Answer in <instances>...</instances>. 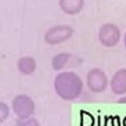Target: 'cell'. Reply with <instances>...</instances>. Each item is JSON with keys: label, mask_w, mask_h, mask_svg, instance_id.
<instances>
[{"label": "cell", "mask_w": 126, "mask_h": 126, "mask_svg": "<svg viewBox=\"0 0 126 126\" xmlns=\"http://www.w3.org/2000/svg\"><path fill=\"white\" fill-rule=\"evenodd\" d=\"M83 80L74 71H63L57 74L53 87L57 96L64 101H74L79 98L83 92Z\"/></svg>", "instance_id": "obj_1"}, {"label": "cell", "mask_w": 126, "mask_h": 126, "mask_svg": "<svg viewBox=\"0 0 126 126\" xmlns=\"http://www.w3.org/2000/svg\"><path fill=\"white\" fill-rule=\"evenodd\" d=\"M35 108V101L28 94H17L11 101V110L18 119L32 118Z\"/></svg>", "instance_id": "obj_2"}, {"label": "cell", "mask_w": 126, "mask_h": 126, "mask_svg": "<svg viewBox=\"0 0 126 126\" xmlns=\"http://www.w3.org/2000/svg\"><path fill=\"white\" fill-rule=\"evenodd\" d=\"M74 28L69 25H54L48 28L45 33V42L50 46H56L60 43L67 42L68 39L74 36Z\"/></svg>", "instance_id": "obj_3"}, {"label": "cell", "mask_w": 126, "mask_h": 126, "mask_svg": "<svg viewBox=\"0 0 126 126\" xmlns=\"http://www.w3.org/2000/svg\"><path fill=\"white\" fill-rule=\"evenodd\" d=\"M97 37L104 47H115L121 40V29L118 25H115L112 22L104 24L98 29Z\"/></svg>", "instance_id": "obj_4"}, {"label": "cell", "mask_w": 126, "mask_h": 126, "mask_svg": "<svg viewBox=\"0 0 126 126\" xmlns=\"http://www.w3.org/2000/svg\"><path fill=\"white\" fill-rule=\"evenodd\" d=\"M86 85L90 92L103 93L108 87V76L100 68H92L86 75Z\"/></svg>", "instance_id": "obj_5"}, {"label": "cell", "mask_w": 126, "mask_h": 126, "mask_svg": "<svg viewBox=\"0 0 126 126\" xmlns=\"http://www.w3.org/2000/svg\"><path fill=\"white\" fill-rule=\"evenodd\" d=\"M83 64V58L72 53H58L51 58V68L63 72L65 68H78Z\"/></svg>", "instance_id": "obj_6"}, {"label": "cell", "mask_w": 126, "mask_h": 126, "mask_svg": "<svg viewBox=\"0 0 126 126\" xmlns=\"http://www.w3.org/2000/svg\"><path fill=\"white\" fill-rule=\"evenodd\" d=\"M110 89L115 96L126 94V68H121L112 75L110 80Z\"/></svg>", "instance_id": "obj_7"}, {"label": "cell", "mask_w": 126, "mask_h": 126, "mask_svg": "<svg viewBox=\"0 0 126 126\" xmlns=\"http://www.w3.org/2000/svg\"><path fill=\"white\" fill-rule=\"evenodd\" d=\"M61 11L68 15H76L83 10L85 0H58Z\"/></svg>", "instance_id": "obj_8"}, {"label": "cell", "mask_w": 126, "mask_h": 126, "mask_svg": "<svg viewBox=\"0 0 126 126\" xmlns=\"http://www.w3.org/2000/svg\"><path fill=\"white\" fill-rule=\"evenodd\" d=\"M17 68L21 75H32L36 71V60L31 56H22L17 61Z\"/></svg>", "instance_id": "obj_9"}, {"label": "cell", "mask_w": 126, "mask_h": 126, "mask_svg": "<svg viewBox=\"0 0 126 126\" xmlns=\"http://www.w3.org/2000/svg\"><path fill=\"white\" fill-rule=\"evenodd\" d=\"M10 116V107L6 103L0 101V123H3Z\"/></svg>", "instance_id": "obj_10"}, {"label": "cell", "mask_w": 126, "mask_h": 126, "mask_svg": "<svg viewBox=\"0 0 126 126\" xmlns=\"http://www.w3.org/2000/svg\"><path fill=\"white\" fill-rule=\"evenodd\" d=\"M15 126H42V125L39 123L37 119H35L32 116V118H28V119H18Z\"/></svg>", "instance_id": "obj_11"}, {"label": "cell", "mask_w": 126, "mask_h": 126, "mask_svg": "<svg viewBox=\"0 0 126 126\" xmlns=\"http://www.w3.org/2000/svg\"><path fill=\"white\" fill-rule=\"evenodd\" d=\"M118 103H119V104H123V103H126V97H123V98H119V100H118Z\"/></svg>", "instance_id": "obj_12"}, {"label": "cell", "mask_w": 126, "mask_h": 126, "mask_svg": "<svg viewBox=\"0 0 126 126\" xmlns=\"http://www.w3.org/2000/svg\"><path fill=\"white\" fill-rule=\"evenodd\" d=\"M123 45H125V48H126V32H125V36H123Z\"/></svg>", "instance_id": "obj_13"}, {"label": "cell", "mask_w": 126, "mask_h": 126, "mask_svg": "<svg viewBox=\"0 0 126 126\" xmlns=\"http://www.w3.org/2000/svg\"><path fill=\"white\" fill-rule=\"evenodd\" d=\"M0 126H1V125H0Z\"/></svg>", "instance_id": "obj_14"}]
</instances>
